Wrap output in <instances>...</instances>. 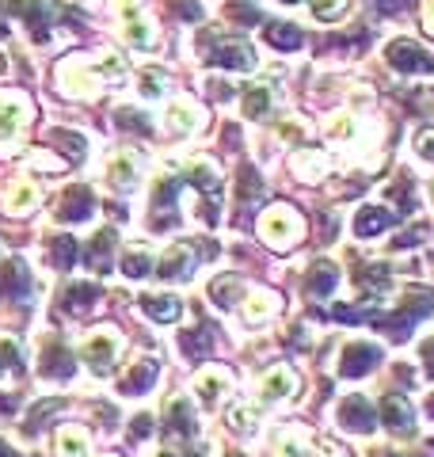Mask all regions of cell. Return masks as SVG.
I'll use <instances>...</instances> for the list:
<instances>
[{
    "mask_svg": "<svg viewBox=\"0 0 434 457\" xmlns=\"http://www.w3.org/2000/svg\"><path fill=\"white\" fill-rule=\"evenodd\" d=\"M179 343H183L187 354H206V351H210V336L202 332V328H195V332H183Z\"/></svg>",
    "mask_w": 434,
    "mask_h": 457,
    "instance_id": "cell-32",
    "label": "cell"
},
{
    "mask_svg": "<svg viewBox=\"0 0 434 457\" xmlns=\"http://www.w3.org/2000/svg\"><path fill=\"white\" fill-rule=\"evenodd\" d=\"M20 366V347L12 339H0V374L4 370H16Z\"/></svg>",
    "mask_w": 434,
    "mask_h": 457,
    "instance_id": "cell-33",
    "label": "cell"
},
{
    "mask_svg": "<svg viewBox=\"0 0 434 457\" xmlns=\"http://www.w3.org/2000/svg\"><path fill=\"white\" fill-rule=\"evenodd\" d=\"M138 88H141V96H145V99H161V96H164V88H168V80H164L161 69H145L141 80H138Z\"/></svg>",
    "mask_w": 434,
    "mask_h": 457,
    "instance_id": "cell-29",
    "label": "cell"
},
{
    "mask_svg": "<svg viewBox=\"0 0 434 457\" xmlns=\"http://www.w3.org/2000/svg\"><path fill=\"white\" fill-rule=\"evenodd\" d=\"M0 294H27V267L20 260H8L0 267Z\"/></svg>",
    "mask_w": 434,
    "mask_h": 457,
    "instance_id": "cell-20",
    "label": "cell"
},
{
    "mask_svg": "<svg viewBox=\"0 0 434 457\" xmlns=\"http://www.w3.org/2000/svg\"><path fill=\"white\" fill-rule=\"evenodd\" d=\"M84 359L92 362V370H99V374H107L111 362H114V336H111V332L92 336L88 343H84Z\"/></svg>",
    "mask_w": 434,
    "mask_h": 457,
    "instance_id": "cell-11",
    "label": "cell"
},
{
    "mask_svg": "<svg viewBox=\"0 0 434 457\" xmlns=\"http://www.w3.org/2000/svg\"><path fill=\"white\" fill-rule=\"evenodd\" d=\"M336 278H339V270L331 267V263H316V267L309 270V282H305V290H309L313 297H328L331 290H336Z\"/></svg>",
    "mask_w": 434,
    "mask_h": 457,
    "instance_id": "cell-18",
    "label": "cell"
},
{
    "mask_svg": "<svg viewBox=\"0 0 434 457\" xmlns=\"http://www.w3.org/2000/svg\"><path fill=\"white\" fill-rule=\"evenodd\" d=\"M206 62L210 65H221V69H233V73H248V69H255V54H252L248 42L221 38L217 46L206 50Z\"/></svg>",
    "mask_w": 434,
    "mask_h": 457,
    "instance_id": "cell-3",
    "label": "cell"
},
{
    "mask_svg": "<svg viewBox=\"0 0 434 457\" xmlns=\"http://www.w3.org/2000/svg\"><path fill=\"white\" fill-rule=\"evenodd\" d=\"M430 198H434V183H430Z\"/></svg>",
    "mask_w": 434,
    "mask_h": 457,
    "instance_id": "cell-43",
    "label": "cell"
},
{
    "mask_svg": "<svg viewBox=\"0 0 434 457\" xmlns=\"http://www.w3.org/2000/svg\"><path fill=\"white\" fill-rule=\"evenodd\" d=\"M279 4H297V0H279Z\"/></svg>",
    "mask_w": 434,
    "mask_h": 457,
    "instance_id": "cell-42",
    "label": "cell"
},
{
    "mask_svg": "<svg viewBox=\"0 0 434 457\" xmlns=\"http://www.w3.org/2000/svg\"><path fill=\"white\" fill-rule=\"evenodd\" d=\"M274 309H279V297H274V294H252L248 297V309H244V320H248V324H259V317H267V312H274Z\"/></svg>",
    "mask_w": 434,
    "mask_h": 457,
    "instance_id": "cell-25",
    "label": "cell"
},
{
    "mask_svg": "<svg viewBox=\"0 0 434 457\" xmlns=\"http://www.w3.org/2000/svg\"><path fill=\"white\" fill-rule=\"evenodd\" d=\"M171 12H179V20H202V8L195 0H171Z\"/></svg>",
    "mask_w": 434,
    "mask_h": 457,
    "instance_id": "cell-39",
    "label": "cell"
},
{
    "mask_svg": "<svg viewBox=\"0 0 434 457\" xmlns=\"http://www.w3.org/2000/svg\"><path fill=\"white\" fill-rule=\"evenodd\" d=\"M42 374H46V378H69L72 374V354L62 351V347L46 351V354H42Z\"/></svg>",
    "mask_w": 434,
    "mask_h": 457,
    "instance_id": "cell-22",
    "label": "cell"
},
{
    "mask_svg": "<svg viewBox=\"0 0 434 457\" xmlns=\"http://www.w3.org/2000/svg\"><path fill=\"white\" fill-rule=\"evenodd\" d=\"M168 126L176 134H191L195 126H198V111L191 104H176V107H168Z\"/></svg>",
    "mask_w": 434,
    "mask_h": 457,
    "instance_id": "cell-24",
    "label": "cell"
},
{
    "mask_svg": "<svg viewBox=\"0 0 434 457\" xmlns=\"http://www.w3.org/2000/svg\"><path fill=\"white\" fill-rule=\"evenodd\" d=\"M381 362V351L373 347V343H358V347H346L343 351V378H362V374H370L373 366Z\"/></svg>",
    "mask_w": 434,
    "mask_h": 457,
    "instance_id": "cell-5",
    "label": "cell"
},
{
    "mask_svg": "<svg viewBox=\"0 0 434 457\" xmlns=\"http://www.w3.org/2000/svg\"><path fill=\"white\" fill-rule=\"evenodd\" d=\"M324 171H328L324 153H297V156H294V176H297V179L316 183V179H324Z\"/></svg>",
    "mask_w": 434,
    "mask_h": 457,
    "instance_id": "cell-17",
    "label": "cell"
},
{
    "mask_svg": "<svg viewBox=\"0 0 434 457\" xmlns=\"http://www.w3.org/2000/svg\"><path fill=\"white\" fill-rule=\"evenodd\" d=\"M92 213V191L88 187H72L62 195V203H57V218L62 221H84Z\"/></svg>",
    "mask_w": 434,
    "mask_h": 457,
    "instance_id": "cell-9",
    "label": "cell"
},
{
    "mask_svg": "<svg viewBox=\"0 0 434 457\" xmlns=\"http://www.w3.org/2000/svg\"><path fill=\"white\" fill-rule=\"evenodd\" d=\"M191 267H195L191 245H171L156 270H161V278H187V275H191Z\"/></svg>",
    "mask_w": 434,
    "mask_h": 457,
    "instance_id": "cell-8",
    "label": "cell"
},
{
    "mask_svg": "<svg viewBox=\"0 0 434 457\" xmlns=\"http://www.w3.org/2000/svg\"><path fill=\"white\" fill-rule=\"evenodd\" d=\"M381 420H385V427H393V431H408V427L415 423V411H412V404L404 396H385Z\"/></svg>",
    "mask_w": 434,
    "mask_h": 457,
    "instance_id": "cell-12",
    "label": "cell"
},
{
    "mask_svg": "<svg viewBox=\"0 0 434 457\" xmlns=\"http://www.w3.org/2000/svg\"><path fill=\"white\" fill-rule=\"evenodd\" d=\"M263 42H267V46H274V50H301L305 35H301L294 23H267L263 27Z\"/></svg>",
    "mask_w": 434,
    "mask_h": 457,
    "instance_id": "cell-13",
    "label": "cell"
},
{
    "mask_svg": "<svg viewBox=\"0 0 434 457\" xmlns=\"http://www.w3.org/2000/svg\"><path fill=\"white\" fill-rule=\"evenodd\" d=\"M339 423L346 427V431L370 435L378 420L370 416V404H366V400H362V396H351V400H343V408H339Z\"/></svg>",
    "mask_w": 434,
    "mask_h": 457,
    "instance_id": "cell-7",
    "label": "cell"
},
{
    "mask_svg": "<svg viewBox=\"0 0 434 457\" xmlns=\"http://www.w3.org/2000/svg\"><path fill=\"white\" fill-rule=\"evenodd\" d=\"M122 31H126V38L134 42L138 50H149V46H153V27L145 23L141 16H134V20H122Z\"/></svg>",
    "mask_w": 434,
    "mask_h": 457,
    "instance_id": "cell-27",
    "label": "cell"
},
{
    "mask_svg": "<svg viewBox=\"0 0 434 457\" xmlns=\"http://www.w3.org/2000/svg\"><path fill=\"white\" fill-rule=\"evenodd\" d=\"M138 176H141V171H138V156L134 153H119L107 164V179L114 183V187H134Z\"/></svg>",
    "mask_w": 434,
    "mask_h": 457,
    "instance_id": "cell-15",
    "label": "cell"
},
{
    "mask_svg": "<svg viewBox=\"0 0 434 457\" xmlns=\"http://www.w3.org/2000/svg\"><path fill=\"white\" fill-rule=\"evenodd\" d=\"M50 141H54V145H62V149L69 153V161H84V156H88V145H84V137L69 134V130H54V134H50Z\"/></svg>",
    "mask_w": 434,
    "mask_h": 457,
    "instance_id": "cell-28",
    "label": "cell"
},
{
    "mask_svg": "<svg viewBox=\"0 0 434 457\" xmlns=\"http://www.w3.org/2000/svg\"><path fill=\"white\" fill-rule=\"evenodd\" d=\"M229 12H233L240 23H255V20H259V12H255L252 0H233V4H229Z\"/></svg>",
    "mask_w": 434,
    "mask_h": 457,
    "instance_id": "cell-37",
    "label": "cell"
},
{
    "mask_svg": "<svg viewBox=\"0 0 434 457\" xmlns=\"http://www.w3.org/2000/svg\"><path fill=\"white\" fill-rule=\"evenodd\" d=\"M237 290H240V282H237V278H217V282H213V290H210V297H213V302L221 305V309H229V305H233L237 297H240Z\"/></svg>",
    "mask_w": 434,
    "mask_h": 457,
    "instance_id": "cell-31",
    "label": "cell"
},
{
    "mask_svg": "<svg viewBox=\"0 0 434 457\" xmlns=\"http://www.w3.org/2000/svg\"><path fill=\"white\" fill-rule=\"evenodd\" d=\"M297 389V374L289 366H274L271 374L263 378V385H259V396L263 400H282V396H289Z\"/></svg>",
    "mask_w": 434,
    "mask_h": 457,
    "instance_id": "cell-10",
    "label": "cell"
},
{
    "mask_svg": "<svg viewBox=\"0 0 434 457\" xmlns=\"http://www.w3.org/2000/svg\"><path fill=\"white\" fill-rule=\"evenodd\" d=\"M229 385H233V381H229V370L210 366V370H202V378H198V396L206 400V404H213V400L221 396Z\"/></svg>",
    "mask_w": 434,
    "mask_h": 457,
    "instance_id": "cell-16",
    "label": "cell"
},
{
    "mask_svg": "<svg viewBox=\"0 0 434 457\" xmlns=\"http://www.w3.org/2000/svg\"><path fill=\"white\" fill-rule=\"evenodd\" d=\"M27 119H31V107H27L23 96H4L0 99V141L16 137L27 126Z\"/></svg>",
    "mask_w": 434,
    "mask_h": 457,
    "instance_id": "cell-4",
    "label": "cell"
},
{
    "mask_svg": "<svg viewBox=\"0 0 434 457\" xmlns=\"http://www.w3.org/2000/svg\"><path fill=\"white\" fill-rule=\"evenodd\" d=\"M385 62L393 65L396 73H430V69H434V57L423 46L408 42V38L388 42V46H385Z\"/></svg>",
    "mask_w": 434,
    "mask_h": 457,
    "instance_id": "cell-2",
    "label": "cell"
},
{
    "mask_svg": "<svg viewBox=\"0 0 434 457\" xmlns=\"http://www.w3.org/2000/svg\"><path fill=\"white\" fill-rule=\"evenodd\" d=\"M412 145H415V156H423V161H434V130L415 134V137H412Z\"/></svg>",
    "mask_w": 434,
    "mask_h": 457,
    "instance_id": "cell-36",
    "label": "cell"
},
{
    "mask_svg": "<svg viewBox=\"0 0 434 457\" xmlns=\"http://www.w3.org/2000/svg\"><path fill=\"white\" fill-rule=\"evenodd\" d=\"M77 252L80 248H77V240H72V237H57L54 245H50V260H54V267H69Z\"/></svg>",
    "mask_w": 434,
    "mask_h": 457,
    "instance_id": "cell-30",
    "label": "cell"
},
{
    "mask_svg": "<svg viewBox=\"0 0 434 457\" xmlns=\"http://www.w3.org/2000/svg\"><path fill=\"white\" fill-rule=\"evenodd\" d=\"M104 73L111 84H119L122 73H126V62H122V54H104Z\"/></svg>",
    "mask_w": 434,
    "mask_h": 457,
    "instance_id": "cell-35",
    "label": "cell"
},
{
    "mask_svg": "<svg viewBox=\"0 0 434 457\" xmlns=\"http://www.w3.org/2000/svg\"><path fill=\"white\" fill-rule=\"evenodd\" d=\"M393 225V213H388L385 206H362L358 210V218H355V233L358 237H373V233H381V228Z\"/></svg>",
    "mask_w": 434,
    "mask_h": 457,
    "instance_id": "cell-14",
    "label": "cell"
},
{
    "mask_svg": "<svg viewBox=\"0 0 434 457\" xmlns=\"http://www.w3.org/2000/svg\"><path fill=\"white\" fill-rule=\"evenodd\" d=\"M0 457H16V450H12V446H4V442H0Z\"/></svg>",
    "mask_w": 434,
    "mask_h": 457,
    "instance_id": "cell-41",
    "label": "cell"
},
{
    "mask_svg": "<svg viewBox=\"0 0 434 457\" xmlns=\"http://www.w3.org/2000/svg\"><path fill=\"white\" fill-rule=\"evenodd\" d=\"M57 453L62 457H84L88 453V435L80 427H62L57 431Z\"/></svg>",
    "mask_w": 434,
    "mask_h": 457,
    "instance_id": "cell-19",
    "label": "cell"
},
{
    "mask_svg": "<svg viewBox=\"0 0 434 457\" xmlns=\"http://www.w3.org/2000/svg\"><path fill=\"white\" fill-rule=\"evenodd\" d=\"M301 228H305V225H301V213L297 210L274 206V210L263 213V221H259V237H263L271 248L286 252L289 245H297V240H301Z\"/></svg>",
    "mask_w": 434,
    "mask_h": 457,
    "instance_id": "cell-1",
    "label": "cell"
},
{
    "mask_svg": "<svg viewBox=\"0 0 434 457\" xmlns=\"http://www.w3.org/2000/svg\"><path fill=\"white\" fill-rule=\"evenodd\" d=\"M122 270L129 278H138V275H145V270H149V260H145V255H138V252H129L126 260H122Z\"/></svg>",
    "mask_w": 434,
    "mask_h": 457,
    "instance_id": "cell-38",
    "label": "cell"
},
{
    "mask_svg": "<svg viewBox=\"0 0 434 457\" xmlns=\"http://www.w3.org/2000/svg\"><path fill=\"white\" fill-rule=\"evenodd\" d=\"M141 309L149 312L153 320H161V324H168V320L179 317V302H176L171 294H164V297H141Z\"/></svg>",
    "mask_w": 434,
    "mask_h": 457,
    "instance_id": "cell-21",
    "label": "cell"
},
{
    "mask_svg": "<svg viewBox=\"0 0 434 457\" xmlns=\"http://www.w3.org/2000/svg\"><path fill=\"white\" fill-rule=\"evenodd\" d=\"M38 187H35V183L31 179H12L8 183V191H4V210L8 213H20V218H23V213H31L35 206H38Z\"/></svg>",
    "mask_w": 434,
    "mask_h": 457,
    "instance_id": "cell-6",
    "label": "cell"
},
{
    "mask_svg": "<svg viewBox=\"0 0 434 457\" xmlns=\"http://www.w3.org/2000/svg\"><path fill=\"white\" fill-rule=\"evenodd\" d=\"M153 378H156V362H141V366L129 370V378H126V385H122V393H145V389L153 385Z\"/></svg>",
    "mask_w": 434,
    "mask_h": 457,
    "instance_id": "cell-26",
    "label": "cell"
},
{
    "mask_svg": "<svg viewBox=\"0 0 434 457\" xmlns=\"http://www.w3.org/2000/svg\"><path fill=\"white\" fill-rule=\"evenodd\" d=\"M423 31L434 38V0H427V4H423Z\"/></svg>",
    "mask_w": 434,
    "mask_h": 457,
    "instance_id": "cell-40",
    "label": "cell"
},
{
    "mask_svg": "<svg viewBox=\"0 0 434 457\" xmlns=\"http://www.w3.org/2000/svg\"><path fill=\"white\" fill-rule=\"evenodd\" d=\"M309 4H313V16L324 23V20H336V12L346 4V0H309Z\"/></svg>",
    "mask_w": 434,
    "mask_h": 457,
    "instance_id": "cell-34",
    "label": "cell"
},
{
    "mask_svg": "<svg viewBox=\"0 0 434 457\" xmlns=\"http://www.w3.org/2000/svg\"><path fill=\"white\" fill-rule=\"evenodd\" d=\"M271 114V92L267 88H248L244 92V119H267Z\"/></svg>",
    "mask_w": 434,
    "mask_h": 457,
    "instance_id": "cell-23",
    "label": "cell"
}]
</instances>
